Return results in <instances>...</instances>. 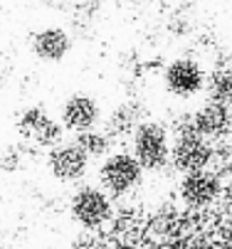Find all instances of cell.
Masks as SVG:
<instances>
[{
  "instance_id": "obj_1",
  "label": "cell",
  "mask_w": 232,
  "mask_h": 249,
  "mask_svg": "<svg viewBox=\"0 0 232 249\" xmlns=\"http://www.w3.org/2000/svg\"><path fill=\"white\" fill-rule=\"evenodd\" d=\"M131 153L143 170H161L171 163V133L163 124L141 121L131 133Z\"/></svg>"
},
{
  "instance_id": "obj_2",
  "label": "cell",
  "mask_w": 232,
  "mask_h": 249,
  "mask_svg": "<svg viewBox=\"0 0 232 249\" xmlns=\"http://www.w3.org/2000/svg\"><path fill=\"white\" fill-rule=\"evenodd\" d=\"M141 178H143L141 163L134 158V153L126 151H111L99 165V183L107 193L114 195L131 193L141 183Z\"/></svg>"
},
{
  "instance_id": "obj_3",
  "label": "cell",
  "mask_w": 232,
  "mask_h": 249,
  "mask_svg": "<svg viewBox=\"0 0 232 249\" xmlns=\"http://www.w3.org/2000/svg\"><path fill=\"white\" fill-rule=\"evenodd\" d=\"M213 160V143L195 131L176 133L171 141V165L180 173H195L210 168Z\"/></svg>"
},
{
  "instance_id": "obj_4",
  "label": "cell",
  "mask_w": 232,
  "mask_h": 249,
  "mask_svg": "<svg viewBox=\"0 0 232 249\" xmlns=\"http://www.w3.org/2000/svg\"><path fill=\"white\" fill-rule=\"evenodd\" d=\"M70 210H72V217L82 227L96 230V227H102L111 217V200H109V195L102 188L82 185V188L74 190Z\"/></svg>"
},
{
  "instance_id": "obj_5",
  "label": "cell",
  "mask_w": 232,
  "mask_h": 249,
  "mask_svg": "<svg viewBox=\"0 0 232 249\" xmlns=\"http://www.w3.org/2000/svg\"><path fill=\"white\" fill-rule=\"evenodd\" d=\"M163 84H165V89H168V94H173L178 99H190V96L203 91L205 69L190 57H178L165 67Z\"/></svg>"
},
{
  "instance_id": "obj_6",
  "label": "cell",
  "mask_w": 232,
  "mask_h": 249,
  "mask_svg": "<svg viewBox=\"0 0 232 249\" xmlns=\"http://www.w3.org/2000/svg\"><path fill=\"white\" fill-rule=\"evenodd\" d=\"M18 131L32 141L35 146H42V148H52L62 141V124L57 119H52L47 111L37 109V106H32V109H25L18 119Z\"/></svg>"
},
{
  "instance_id": "obj_7",
  "label": "cell",
  "mask_w": 232,
  "mask_h": 249,
  "mask_svg": "<svg viewBox=\"0 0 232 249\" xmlns=\"http://www.w3.org/2000/svg\"><path fill=\"white\" fill-rule=\"evenodd\" d=\"M99 121H102V109H99L96 99L89 94H72L59 106V124L64 131L82 133L96 128Z\"/></svg>"
},
{
  "instance_id": "obj_8",
  "label": "cell",
  "mask_w": 232,
  "mask_h": 249,
  "mask_svg": "<svg viewBox=\"0 0 232 249\" xmlns=\"http://www.w3.org/2000/svg\"><path fill=\"white\" fill-rule=\"evenodd\" d=\"M220 193H222V178L210 168L183 175L180 197L188 207H208L220 197Z\"/></svg>"
},
{
  "instance_id": "obj_9",
  "label": "cell",
  "mask_w": 232,
  "mask_h": 249,
  "mask_svg": "<svg viewBox=\"0 0 232 249\" xmlns=\"http://www.w3.org/2000/svg\"><path fill=\"white\" fill-rule=\"evenodd\" d=\"M47 168H50V173L57 178V180L74 183V180H79V178L87 173L89 158L74 143V141H72V143H62V141H59V143L52 146L50 153H47Z\"/></svg>"
},
{
  "instance_id": "obj_10",
  "label": "cell",
  "mask_w": 232,
  "mask_h": 249,
  "mask_svg": "<svg viewBox=\"0 0 232 249\" xmlns=\"http://www.w3.org/2000/svg\"><path fill=\"white\" fill-rule=\"evenodd\" d=\"M190 119H193L195 133H200L203 138H208L210 143H213V141H215V143H217V141H225L232 133V109H227V106L208 101Z\"/></svg>"
},
{
  "instance_id": "obj_11",
  "label": "cell",
  "mask_w": 232,
  "mask_h": 249,
  "mask_svg": "<svg viewBox=\"0 0 232 249\" xmlns=\"http://www.w3.org/2000/svg\"><path fill=\"white\" fill-rule=\"evenodd\" d=\"M72 50V37L64 27H42L32 37V54L42 62H62Z\"/></svg>"
},
{
  "instance_id": "obj_12",
  "label": "cell",
  "mask_w": 232,
  "mask_h": 249,
  "mask_svg": "<svg viewBox=\"0 0 232 249\" xmlns=\"http://www.w3.org/2000/svg\"><path fill=\"white\" fill-rule=\"evenodd\" d=\"M141 121H143V119H141V106L134 104V101H128V104L116 106V109L109 114V119H107V128H104V131L111 136V141H116V138H126V136L134 133V128H136Z\"/></svg>"
},
{
  "instance_id": "obj_13",
  "label": "cell",
  "mask_w": 232,
  "mask_h": 249,
  "mask_svg": "<svg viewBox=\"0 0 232 249\" xmlns=\"http://www.w3.org/2000/svg\"><path fill=\"white\" fill-rule=\"evenodd\" d=\"M203 91L210 104H220V106L232 109V69L215 67L210 74H205Z\"/></svg>"
},
{
  "instance_id": "obj_14",
  "label": "cell",
  "mask_w": 232,
  "mask_h": 249,
  "mask_svg": "<svg viewBox=\"0 0 232 249\" xmlns=\"http://www.w3.org/2000/svg\"><path fill=\"white\" fill-rule=\"evenodd\" d=\"M74 143L87 153V158H107L111 153V146L114 141L107 131H96V128H89V131H82V133H74Z\"/></svg>"
},
{
  "instance_id": "obj_15",
  "label": "cell",
  "mask_w": 232,
  "mask_h": 249,
  "mask_svg": "<svg viewBox=\"0 0 232 249\" xmlns=\"http://www.w3.org/2000/svg\"><path fill=\"white\" fill-rule=\"evenodd\" d=\"M210 165H215V173L222 175H232V146H227L225 141H217V146H213V160Z\"/></svg>"
}]
</instances>
